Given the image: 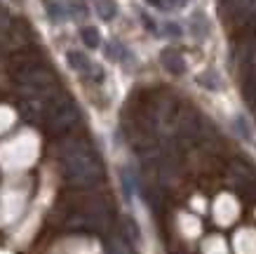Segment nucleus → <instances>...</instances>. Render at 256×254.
<instances>
[{"label":"nucleus","mask_w":256,"mask_h":254,"mask_svg":"<svg viewBox=\"0 0 256 254\" xmlns=\"http://www.w3.org/2000/svg\"><path fill=\"white\" fill-rule=\"evenodd\" d=\"M82 38H85L87 45H92V47L99 43V36H96V31H94V29H85V31H82Z\"/></svg>","instance_id":"f257e3e1"}]
</instances>
